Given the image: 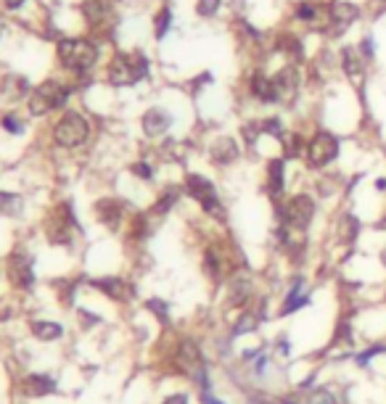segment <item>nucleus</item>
<instances>
[{"label":"nucleus","mask_w":386,"mask_h":404,"mask_svg":"<svg viewBox=\"0 0 386 404\" xmlns=\"http://www.w3.org/2000/svg\"><path fill=\"white\" fill-rule=\"evenodd\" d=\"M275 214H278V222L288 224L294 233H307L318 214V204L310 193H294L283 201Z\"/></svg>","instance_id":"f257e3e1"},{"label":"nucleus","mask_w":386,"mask_h":404,"mask_svg":"<svg viewBox=\"0 0 386 404\" xmlns=\"http://www.w3.org/2000/svg\"><path fill=\"white\" fill-rule=\"evenodd\" d=\"M149 75V61L143 53H125V56H117L109 66V79L111 85L117 88H125V85H135L140 82L143 77Z\"/></svg>","instance_id":"f03ea898"},{"label":"nucleus","mask_w":386,"mask_h":404,"mask_svg":"<svg viewBox=\"0 0 386 404\" xmlns=\"http://www.w3.org/2000/svg\"><path fill=\"white\" fill-rule=\"evenodd\" d=\"M339 151H342V140L336 135L328 133V130H318L307 143L304 156H307V164L312 169H326L328 164H333L339 159Z\"/></svg>","instance_id":"7ed1b4c3"},{"label":"nucleus","mask_w":386,"mask_h":404,"mask_svg":"<svg viewBox=\"0 0 386 404\" xmlns=\"http://www.w3.org/2000/svg\"><path fill=\"white\" fill-rule=\"evenodd\" d=\"M59 59L64 66H69L75 72H88L98 59V50L85 37H69L59 43Z\"/></svg>","instance_id":"20e7f679"},{"label":"nucleus","mask_w":386,"mask_h":404,"mask_svg":"<svg viewBox=\"0 0 386 404\" xmlns=\"http://www.w3.org/2000/svg\"><path fill=\"white\" fill-rule=\"evenodd\" d=\"M185 193L191 195L193 201H199L201 209L207 211V214L217 217V220H223L225 217L223 204H220V195H217V188H214V182L207 180L204 175L191 172V175L185 177Z\"/></svg>","instance_id":"39448f33"},{"label":"nucleus","mask_w":386,"mask_h":404,"mask_svg":"<svg viewBox=\"0 0 386 404\" xmlns=\"http://www.w3.org/2000/svg\"><path fill=\"white\" fill-rule=\"evenodd\" d=\"M88 135H90L88 119L82 114H75V111L64 114L59 119V124L53 127V140L59 143L61 148H77V146H82L88 140Z\"/></svg>","instance_id":"423d86ee"},{"label":"nucleus","mask_w":386,"mask_h":404,"mask_svg":"<svg viewBox=\"0 0 386 404\" xmlns=\"http://www.w3.org/2000/svg\"><path fill=\"white\" fill-rule=\"evenodd\" d=\"M69 98V90L61 88L59 82H43L40 88L30 95V111L35 117H43L53 108H61Z\"/></svg>","instance_id":"0eeeda50"},{"label":"nucleus","mask_w":386,"mask_h":404,"mask_svg":"<svg viewBox=\"0 0 386 404\" xmlns=\"http://www.w3.org/2000/svg\"><path fill=\"white\" fill-rule=\"evenodd\" d=\"M273 85H275L278 104L291 106L297 101L299 90H302V72H299V66H294V64L281 66V69L273 75Z\"/></svg>","instance_id":"6e6552de"},{"label":"nucleus","mask_w":386,"mask_h":404,"mask_svg":"<svg viewBox=\"0 0 386 404\" xmlns=\"http://www.w3.org/2000/svg\"><path fill=\"white\" fill-rule=\"evenodd\" d=\"M310 304H312V296L310 291H307V280L302 275H297L291 280V285H288V291L283 294V301L281 307H278V317H291L294 312H302Z\"/></svg>","instance_id":"1a4fd4ad"},{"label":"nucleus","mask_w":386,"mask_h":404,"mask_svg":"<svg viewBox=\"0 0 386 404\" xmlns=\"http://www.w3.org/2000/svg\"><path fill=\"white\" fill-rule=\"evenodd\" d=\"M357 19H360V8H357L355 3H349V0H336V3L328 6V24L333 27L331 30L333 35L347 32Z\"/></svg>","instance_id":"9d476101"},{"label":"nucleus","mask_w":386,"mask_h":404,"mask_svg":"<svg viewBox=\"0 0 386 404\" xmlns=\"http://www.w3.org/2000/svg\"><path fill=\"white\" fill-rule=\"evenodd\" d=\"M209 159H212V164H217V166L236 164L238 159H241V146H238V140L236 137H230V135L217 137V140L209 146Z\"/></svg>","instance_id":"9b49d317"},{"label":"nucleus","mask_w":386,"mask_h":404,"mask_svg":"<svg viewBox=\"0 0 386 404\" xmlns=\"http://www.w3.org/2000/svg\"><path fill=\"white\" fill-rule=\"evenodd\" d=\"M75 217H72V209H69V204H61L59 209L53 211V220L48 224V238L50 243H61V246H66L69 243V227H75Z\"/></svg>","instance_id":"f8f14e48"},{"label":"nucleus","mask_w":386,"mask_h":404,"mask_svg":"<svg viewBox=\"0 0 386 404\" xmlns=\"http://www.w3.org/2000/svg\"><path fill=\"white\" fill-rule=\"evenodd\" d=\"M8 272H11V280L19 288H32L35 283V272H32V256L24 254V251H16L11 259H8Z\"/></svg>","instance_id":"ddd939ff"},{"label":"nucleus","mask_w":386,"mask_h":404,"mask_svg":"<svg viewBox=\"0 0 386 404\" xmlns=\"http://www.w3.org/2000/svg\"><path fill=\"white\" fill-rule=\"evenodd\" d=\"M249 301H254V280L249 275H236V278L230 280L228 307H233V309H246Z\"/></svg>","instance_id":"4468645a"},{"label":"nucleus","mask_w":386,"mask_h":404,"mask_svg":"<svg viewBox=\"0 0 386 404\" xmlns=\"http://www.w3.org/2000/svg\"><path fill=\"white\" fill-rule=\"evenodd\" d=\"M265 191L273 201H278L286 191V159L275 156L268 162V182H265Z\"/></svg>","instance_id":"2eb2a0df"},{"label":"nucleus","mask_w":386,"mask_h":404,"mask_svg":"<svg viewBox=\"0 0 386 404\" xmlns=\"http://www.w3.org/2000/svg\"><path fill=\"white\" fill-rule=\"evenodd\" d=\"M249 90L252 95L265 106H275L278 104V95H275V85H273V77H268L262 69H257L249 79Z\"/></svg>","instance_id":"dca6fc26"},{"label":"nucleus","mask_w":386,"mask_h":404,"mask_svg":"<svg viewBox=\"0 0 386 404\" xmlns=\"http://www.w3.org/2000/svg\"><path fill=\"white\" fill-rule=\"evenodd\" d=\"M339 59H342L344 75L349 77V79H360V77L365 75V56L360 53L357 45H344Z\"/></svg>","instance_id":"f3484780"},{"label":"nucleus","mask_w":386,"mask_h":404,"mask_svg":"<svg viewBox=\"0 0 386 404\" xmlns=\"http://www.w3.org/2000/svg\"><path fill=\"white\" fill-rule=\"evenodd\" d=\"M143 133L149 135V137H159L164 135L169 127H172V117L164 111V108H149L146 114H143Z\"/></svg>","instance_id":"a211bd4d"},{"label":"nucleus","mask_w":386,"mask_h":404,"mask_svg":"<svg viewBox=\"0 0 386 404\" xmlns=\"http://www.w3.org/2000/svg\"><path fill=\"white\" fill-rule=\"evenodd\" d=\"M56 389H59V383H56L50 375H43V373L27 375V378H24V386H21V391H24L27 396H35V399L48 396V394H53Z\"/></svg>","instance_id":"6ab92c4d"},{"label":"nucleus","mask_w":386,"mask_h":404,"mask_svg":"<svg viewBox=\"0 0 386 404\" xmlns=\"http://www.w3.org/2000/svg\"><path fill=\"white\" fill-rule=\"evenodd\" d=\"M122 204H119L117 198H101L98 204H95V214H98V220L106 224V227H111V230H117L119 222H122Z\"/></svg>","instance_id":"aec40b11"},{"label":"nucleus","mask_w":386,"mask_h":404,"mask_svg":"<svg viewBox=\"0 0 386 404\" xmlns=\"http://www.w3.org/2000/svg\"><path fill=\"white\" fill-rule=\"evenodd\" d=\"M259 325H262L259 314L252 312V309H241V314H238V320L233 323V328H230V336H228V338H230V341H236V338H241V336L257 333Z\"/></svg>","instance_id":"412c9836"},{"label":"nucleus","mask_w":386,"mask_h":404,"mask_svg":"<svg viewBox=\"0 0 386 404\" xmlns=\"http://www.w3.org/2000/svg\"><path fill=\"white\" fill-rule=\"evenodd\" d=\"M360 230H362V222L357 220L352 211L342 214V220H339V240H342V243L352 246V243L360 238Z\"/></svg>","instance_id":"4be33fe9"},{"label":"nucleus","mask_w":386,"mask_h":404,"mask_svg":"<svg viewBox=\"0 0 386 404\" xmlns=\"http://www.w3.org/2000/svg\"><path fill=\"white\" fill-rule=\"evenodd\" d=\"M90 285H93V288H98V291H104L106 296H109V299H114V301L125 299V296H127L125 291H130L127 283H125L122 278H101V280H90Z\"/></svg>","instance_id":"5701e85b"},{"label":"nucleus","mask_w":386,"mask_h":404,"mask_svg":"<svg viewBox=\"0 0 386 404\" xmlns=\"http://www.w3.org/2000/svg\"><path fill=\"white\" fill-rule=\"evenodd\" d=\"M281 146H283V159H299L307 151V143H304L302 133H286Z\"/></svg>","instance_id":"b1692460"},{"label":"nucleus","mask_w":386,"mask_h":404,"mask_svg":"<svg viewBox=\"0 0 386 404\" xmlns=\"http://www.w3.org/2000/svg\"><path fill=\"white\" fill-rule=\"evenodd\" d=\"M0 90H3V98L6 101H19L24 93H27V79L24 77H6L3 79V85H0Z\"/></svg>","instance_id":"393cba45"},{"label":"nucleus","mask_w":386,"mask_h":404,"mask_svg":"<svg viewBox=\"0 0 386 404\" xmlns=\"http://www.w3.org/2000/svg\"><path fill=\"white\" fill-rule=\"evenodd\" d=\"M32 333H35V338H40V341H56V338L64 336V328H61L59 323L37 320V323H32Z\"/></svg>","instance_id":"a878e982"},{"label":"nucleus","mask_w":386,"mask_h":404,"mask_svg":"<svg viewBox=\"0 0 386 404\" xmlns=\"http://www.w3.org/2000/svg\"><path fill=\"white\" fill-rule=\"evenodd\" d=\"M204 275L214 283L223 280V259L214 249H207V254H204Z\"/></svg>","instance_id":"bb28decb"},{"label":"nucleus","mask_w":386,"mask_h":404,"mask_svg":"<svg viewBox=\"0 0 386 404\" xmlns=\"http://www.w3.org/2000/svg\"><path fill=\"white\" fill-rule=\"evenodd\" d=\"M318 14H320V6L312 3V0H299L297 6H294V19H297V21L312 24V21L318 19Z\"/></svg>","instance_id":"cd10ccee"},{"label":"nucleus","mask_w":386,"mask_h":404,"mask_svg":"<svg viewBox=\"0 0 386 404\" xmlns=\"http://www.w3.org/2000/svg\"><path fill=\"white\" fill-rule=\"evenodd\" d=\"M307 404H339V396L331 386H315L307 394Z\"/></svg>","instance_id":"c85d7f7f"},{"label":"nucleus","mask_w":386,"mask_h":404,"mask_svg":"<svg viewBox=\"0 0 386 404\" xmlns=\"http://www.w3.org/2000/svg\"><path fill=\"white\" fill-rule=\"evenodd\" d=\"M178 198H180V191L178 188H167L162 195H159V201L154 204V214H167V211L172 209L175 204H178Z\"/></svg>","instance_id":"c756f323"},{"label":"nucleus","mask_w":386,"mask_h":404,"mask_svg":"<svg viewBox=\"0 0 386 404\" xmlns=\"http://www.w3.org/2000/svg\"><path fill=\"white\" fill-rule=\"evenodd\" d=\"M82 14L88 19L90 24H98L106 14V3L104 0H85V6H82Z\"/></svg>","instance_id":"7c9ffc66"},{"label":"nucleus","mask_w":386,"mask_h":404,"mask_svg":"<svg viewBox=\"0 0 386 404\" xmlns=\"http://www.w3.org/2000/svg\"><path fill=\"white\" fill-rule=\"evenodd\" d=\"M381 354H386V344H371L368 349H362V352L357 354L355 365H357V367H368L373 359L381 357Z\"/></svg>","instance_id":"2f4dec72"},{"label":"nucleus","mask_w":386,"mask_h":404,"mask_svg":"<svg viewBox=\"0 0 386 404\" xmlns=\"http://www.w3.org/2000/svg\"><path fill=\"white\" fill-rule=\"evenodd\" d=\"M259 127H262V135H270L275 140H283V135H286V127H283L281 117H265V119L259 122Z\"/></svg>","instance_id":"473e14b6"},{"label":"nucleus","mask_w":386,"mask_h":404,"mask_svg":"<svg viewBox=\"0 0 386 404\" xmlns=\"http://www.w3.org/2000/svg\"><path fill=\"white\" fill-rule=\"evenodd\" d=\"M169 24H172V8L169 6H164L162 11L156 14V19H154V32H156V37L162 40L164 35L169 32Z\"/></svg>","instance_id":"72a5a7b5"},{"label":"nucleus","mask_w":386,"mask_h":404,"mask_svg":"<svg viewBox=\"0 0 386 404\" xmlns=\"http://www.w3.org/2000/svg\"><path fill=\"white\" fill-rule=\"evenodd\" d=\"M146 309L154 312V317H156L162 325H169V307H167L162 299H149L146 301Z\"/></svg>","instance_id":"f704fd0d"},{"label":"nucleus","mask_w":386,"mask_h":404,"mask_svg":"<svg viewBox=\"0 0 386 404\" xmlns=\"http://www.w3.org/2000/svg\"><path fill=\"white\" fill-rule=\"evenodd\" d=\"M19 209H21V198L14 193L0 191V214H16Z\"/></svg>","instance_id":"c9c22d12"},{"label":"nucleus","mask_w":386,"mask_h":404,"mask_svg":"<svg viewBox=\"0 0 386 404\" xmlns=\"http://www.w3.org/2000/svg\"><path fill=\"white\" fill-rule=\"evenodd\" d=\"M220 8H223V0H199V3H196V14L204 16V19L217 16Z\"/></svg>","instance_id":"e433bc0d"},{"label":"nucleus","mask_w":386,"mask_h":404,"mask_svg":"<svg viewBox=\"0 0 386 404\" xmlns=\"http://www.w3.org/2000/svg\"><path fill=\"white\" fill-rule=\"evenodd\" d=\"M246 402L249 404H281V396H273L268 391H249V394H246Z\"/></svg>","instance_id":"4c0bfd02"},{"label":"nucleus","mask_w":386,"mask_h":404,"mask_svg":"<svg viewBox=\"0 0 386 404\" xmlns=\"http://www.w3.org/2000/svg\"><path fill=\"white\" fill-rule=\"evenodd\" d=\"M273 357L275 359H288L291 357V344H288L286 333H281V336L275 338V352H273Z\"/></svg>","instance_id":"58836bf2"},{"label":"nucleus","mask_w":386,"mask_h":404,"mask_svg":"<svg viewBox=\"0 0 386 404\" xmlns=\"http://www.w3.org/2000/svg\"><path fill=\"white\" fill-rule=\"evenodd\" d=\"M357 48H360V53L365 56V61H371L373 56H376V40H373V35H365V37L360 40Z\"/></svg>","instance_id":"ea45409f"},{"label":"nucleus","mask_w":386,"mask_h":404,"mask_svg":"<svg viewBox=\"0 0 386 404\" xmlns=\"http://www.w3.org/2000/svg\"><path fill=\"white\" fill-rule=\"evenodd\" d=\"M130 169H133L135 177H140V180H151V177H154V169H151V164H146V162H138V164H133Z\"/></svg>","instance_id":"a19ab883"},{"label":"nucleus","mask_w":386,"mask_h":404,"mask_svg":"<svg viewBox=\"0 0 386 404\" xmlns=\"http://www.w3.org/2000/svg\"><path fill=\"white\" fill-rule=\"evenodd\" d=\"M3 127H6L8 133H21V122L16 119V117H11V114L3 117Z\"/></svg>","instance_id":"79ce46f5"},{"label":"nucleus","mask_w":386,"mask_h":404,"mask_svg":"<svg viewBox=\"0 0 386 404\" xmlns=\"http://www.w3.org/2000/svg\"><path fill=\"white\" fill-rule=\"evenodd\" d=\"M281 404H307V396H302V391L299 394H283Z\"/></svg>","instance_id":"37998d69"},{"label":"nucleus","mask_w":386,"mask_h":404,"mask_svg":"<svg viewBox=\"0 0 386 404\" xmlns=\"http://www.w3.org/2000/svg\"><path fill=\"white\" fill-rule=\"evenodd\" d=\"M201 404H225L223 399H217L212 391H201Z\"/></svg>","instance_id":"c03bdc74"},{"label":"nucleus","mask_w":386,"mask_h":404,"mask_svg":"<svg viewBox=\"0 0 386 404\" xmlns=\"http://www.w3.org/2000/svg\"><path fill=\"white\" fill-rule=\"evenodd\" d=\"M162 404H188V396H185V394H172V396H167Z\"/></svg>","instance_id":"a18cd8bd"},{"label":"nucleus","mask_w":386,"mask_h":404,"mask_svg":"<svg viewBox=\"0 0 386 404\" xmlns=\"http://www.w3.org/2000/svg\"><path fill=\"white\" fill-rule=\"evenodd\" d=\"M80 317L85 320V325H95L98 323V317H93V312H88V309H80Z\"/></svg>","instance_id":"49530a36"},{"label":"nucleus","mask_w":386,"mask_h":404,"mask_svg":"<svg viewBox=\"0 0 386 404\" xmlns=\"http://www.w3.org/2000/svg\"><path fill=\"white\" fill-rule=\"evenodd\" d=\"M6 3V8H19V6H24V0H3Z\"/></svg>","instance_id":"de8ad7c7"},{"label":"nucleus","mask_w":386,"mask_h":404,"mask_svg":"<svg viewBox=\"0 0 386 404\" xmlns=\"http://www.w3.org/2000/svg\"><path fill=\"white\" fill-rule=\"evenodd\" d=\"M376 191H378V193H384V191H386V177L376 180Z\"/></svg>","instance_id":"09e8293b"},{"label":"nucleus","mask_w":386,"mask_h":404,"mask_svg":"<svg viewBox=\"0 0 386 404\" xmlns=\"http://www.w3.org/2000/svg\"><path fill=\"white\" fill-rule=\"evenodd\" d=\"M378 230H384V233H386V214L381 217V220H378Z\"/></svg>","instance_id":"8fccbe9b"},{"label":"nucleus","mask_w":386,"mask_h":404,"mask_svg":"<svg viewBox=\"0 0 386 404\" xmlns=\"http://www.w3.org/2000/svg\"><path fill=\"white\" fill-rule=\"evenodd\" d=\"M381 264H384V267H386V246H384V249H381Z\"/></svg>","instance_id":"3c124183"},{"label":"nucleus","mask_w":386,"mask_h":404,"mask_svg":"<svg viewBox=\"0 0 386 404\" xmlns=\"http://www.w3.org/2000/svg\"><path fill=\"white\" fill-rule=\"evenodd\" d=\"M376 3H384V6H386V0H376Z\"/></svg>","instance_id":"603ef678"}]
</instances>
